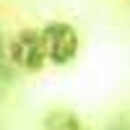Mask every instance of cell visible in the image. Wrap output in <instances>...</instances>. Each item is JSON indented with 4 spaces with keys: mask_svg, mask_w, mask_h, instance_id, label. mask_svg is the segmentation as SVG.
I'll return each mask as SVG.
<instances>
[{
    "mask_svg": "<svg viewBox=\"0 0 130 130\" xmlns=\"http://www.w3.org/2000/svg\"><path fill=\"white\" fill-rule=\"evenodd\" d=\"M8 57L13 65H18L26 73H37L44 68V62H50L47 55V44H44V34L34 29H24L13 37L8 47Z\"/></svg>",
    "mask_w": 130,
    "mask_h": 130,
    "instance_id": "obj_1",
    "label": "cell"
},
{
    "mask_svg": "<svg viewBox=\"0 0 130 130\" xmlns=\"http://www.w3.org/2000/svg\"><path fill=\"white\" fill-rule=\"evenodd\" d=\"M44 130H86L83 120L70 109H52L44 117Z\"/></svg>",
    "mask_w": 130,
    "mask_h": 130,
    "instance_id": "obj_3",
    "label": "cell"
},
{
    "mask_svg": "<svg viewBox=\"0 0 130 130\" xmlns=\"http://www.w3.org/2000/svg\"><path fill=\"white\" fill-rule=\"evenodd\" d=\"M44 34V44H47V55L50 62L55 65H68L78 55V31L65 21H52L42 29Z\"/></svg>",
    "mask_w": 130,
    "mask_h": 130,
    "instance_id": "obj_2",
    "label": "cell"
}]
</instances>
